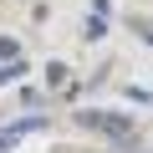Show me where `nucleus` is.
Returning a JSON list of instances; mask_svg holds the SVG:
<instances>
[{
    "instance_id": "obj_1",
    "label": "nucleus",
    "mask_w": 153,
    "mask_h": 153,
    "mask_svg": "<svg viewBox=\"0 0 153 153\" xmlns=\"http://www.w3.org/2000/svg\"><path fill=\"white\" fill-rule=\"evenodd\" d=\"M76 128H92V133L123 138V143H133V133H138V123L128 112H107V107H82V112H76Z\"/></svg>"
},
{
    "instance_id": "obj_2",
    "label": "nucleus",
    "mask_w": 153,
    "mask_h": 153,
    "mask_svg": "<svg viewBox=\"0 0 153 153\" xmlns=\"http://www.w3.org/2000/svg\"><path fill=\"white\" fill-rule=\"evenodd\" d=\"M31 128H46V117H21V123H10L5 133H0V148H10V143H16V138H26Z\"/></svg>"
},
{
    "instance_id": "obj_3",
    "label": "nucleus",
    "mask_w": 153,
    "mask_h": 153,
    "mask_svg": "<svg viewBox=\"0 0 153 153\" xmlns=\"http://www.w3.org/2000/svg\"><path fill=\"white\" fill-rule=\"evenodd\" d=\"M133 31H138V36H143V41L153 46V21H133Z\"/></svg>"
},
{
    "instance_id": "obj_4",
    "label": "nucleus",
    "mask_w": 153,
    "mask_h": 153,
    "mask_svg": "<svg viewBox=\"0 0 153 153\" xmlns=\"http://www.w3.org/2000/svg\"><path fill=\"white\" fill-rule=\"evenodd\" d=\"M128 153H153V148H128Z\"/></svg>"
}]
</instances>
